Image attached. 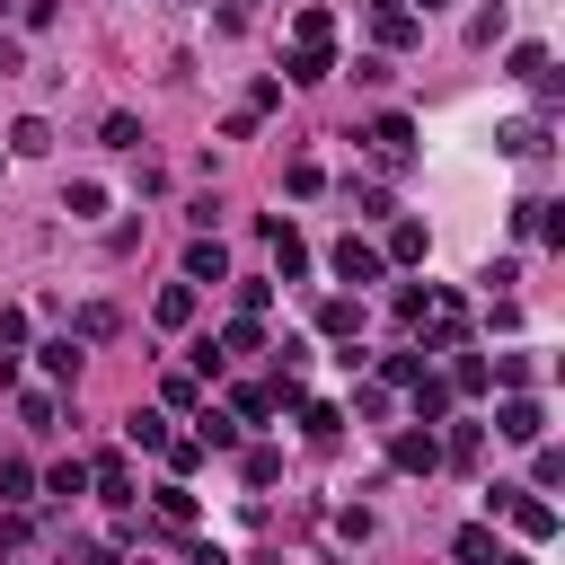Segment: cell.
Here are the masks:
<instances>
[{
	"mask_svg": "<svg viewBox=\"0 0 565 565\" xmlns=\"http://www.w3.org/2000/svg\"><path fill=\"white\" fill-rule=\"evenodd\" d=\"M10 151H18V160H45V151H53V133H45V115H18V124H10Z\"/></svg>",
	"mask_w": 565,
	"mask_h": 565,
	"instance_id": "cell-7",
	"label": "cell"
},
{
	"mask_svg": "<svg viewBox=\"0 0 565 565\" xmlns=\"http://www.w3.org/2000/svg\"><path fill=\"white\" fill-rule=\"evenodd\" d=\"M318 327H327V336H363V301H327Z\"/></svg>",
	"mask_w": 565,
	"mask_h": 565,
	"instance_id": "cell-13",
	"label": "cell"
},
{
	"mask_svg": "<svg viewBox=\"0 0 565 565\" xmlns=\"http://www.w3.org/2000/svg\"><path fill=\"white\" fill-rule=\"evenodd\" d=\"M372 141H380V160H406V151H415V124H406V115H380Z\"/></svg>",
	"mask_w": 565,
	"mask_h": 565,
	"instance_id": "cell-11",
	"label": "cell"
},
{
	"mask_svg": "<svg viewBox=\"0 0 565 565\" xmlns=\"http://www.w3.org/2000/svg\"><path fill=\"white\" fill-rule=\"evenodd\" d=\"M451 548H460V565H494V530H477V522H468Z\"/></svg>",
	"mask_w": 565,
	"mask_h": 565,
	"instance_id": "cell-17",
	"label": "cell"
},
{
	"mask_svg": "<svg viewBox=\"0 0 565 565\" xmlns=\"http://www.w3.org/2000/svg\"><path fill=\"white\" fill-rule=\"evenodd\" d=\"M10 71H18V45H10V36H0V80H10Z\"/></svg>",
	"mask_w": 565,
	"mask_h": 565,
	"instance_id": "cell-28",
	"label": "cell"
},
{
	"mask_svg": "<svg viewBox=\"0 0 565 565\" xmlns=\"http://www.w3.org/2000/svg\"><path fill=\"white\" fill-rule=\"evenodd\" d=\"M18 344H27V318H18L10 301H0V353H18Z\"/></svg>",
	"mask_w": 565,
	"mask_h": 565,
	"instance_id": "cell-27",
	"label": "cell"
},
{
	"mask_svg": "<svg viewBox=\"0 0 565 565\" xmlns=\"http://www.w3.org/2000/svg\"><path fill=\"white\" fill-rule=\"evenodd\" d=\"M124 434H133L141 451H160V442H168V415H133V424H124Z\"/></svg>",
	"mask_w": 565,
	"mask_h": 565,
	"instance_id": "cell-22",
	"label": "cell"
},
{
	"mask_svg": "<svg viewBox=\"0 0 565 565\" xmlns=\"http://www.w3.org/2000/svg\"><path fill=\"white\" fill-rule=\"evenodd\" d=\"M434 10H442V0H424V18H434Z\"/></svg>",
	"mask_w": 565,
	"mask_h": 565,
	"instance_id": "cell-31",
	"label": "cell"
},
{
	"mask_svg": "<svg viewBox=\"0 0 565 565\" xmlns=\"http://www.w3.org/2000/svg\"><path fill=\"white\" fill-rule=\"evenodd\" d=\"M106 336H115V310L89 301V310H80V344H106Z\"/></svg>",
	"mask_w": 565,
	"mask_h": 565,
	"instance_id": "cell-20",
	"label": "cell"
},
{
	"mask_svg": "<svg viewBox=\"0 0 565 565\" xmlns=\"http://www.w3.org/2000/svg\"><path fill=\"white\" fill-rule=\"evenodd\" d=\"M36 363H45L53 380H71V372H80V344H71V336H53V344H36Z\"/></svg>",
	"mask_w": 565,
	"mask_h": 565,
	"instance_id": "cell-12",
	"label": "cell"
},
{
	"mask_svg": "<svg viewBox=\"0 0 565 565\" xmlns=\"http://www.w3.org/2000/svg\"><path fill=\"white\" fill-rule=\"evenodd\" d=\"M380 265H389L380 248H363V239H336V274L353 282V292H363V282H380Z\"/></svg>",
	"mask_w": 565,
	"mask_h": 565,
	"instance_id": "cell-2",
	"label": "cell"
},
{
	"mask_svg": "<svg viewBox=\"0 0 565 565\" xmlns=\"http://www.w3.org/2000/svg\"><path fill=\"white\" fill-rule=\"evenodd\" d=\"M256 344H265L256 318H230V327H222V353H256Z\"/></svg>",
	"mask_w": 565,
	"mask_h": 565,
	"instance_id": "cell-21",
	"label": "cell"
},
{
	"mask_svg": "<svg viewBox=\"0 0 565 565\" xmlns=\"http://www.w3.org/2000/svg\"><path fill=\"white\" fill-rule=\"evenodd\" d=\"M282 71H292V80H327L336 53H327V45H292V62H282Z\"/></svg>",
	"mask_w": 565,
	"mask_h": 565,
	"instance_id": "cell-9",
	"label": "cell"
},
{
	"mask_svg": "<svg viewBox=\"0 0 565 565\" xmlns=\"http://www.w3.org/2000/svg\"><path fill=\"white\" fill-rule=\"evenodd\" d=\"M389 460H398L406 477H434V468H442V442H434V434H398V442H389Z\"/></svg>",
	"mask_w": 565,
	"mask_h": 565,
	"instance_id": "cell-3",
	"label": "cell"
},
{
	"mask_svg": "<svg viewBox=\"0 0 565 565\" xmlns=\"http://www.w3.org/2000/svg\"><path fill=\"white\" fill-rule=\"evenodd\" d=\"M494 565H530V556H494Z\"/></svg>",
	"mask_w": 565,
	"mask_h": 565,
	"instance_id": "cell-30",
	"label": "cell"
},
{
	"mask_svg": "<svg viewBox=\"0 0 565 565\" xmlns=\"http://www.w3.org/2000/svg\"><path fill=\"white\" fill-rule=\"evenodd\" d=\"M415 36H424V27H415V18H406V10H380V45H389V53H406V45H415Z\"/></svg>",
	"mask_w": 565,
	"mask_h": 565,
	"instance_id": "cell-15",
	"label": "cell"
},
{
	"mask_svg": "<svg viewBox=\"0 0 565 565\" xmlns=\"http://www.w3.org/2000/svg\"><path fill=\"white\" fill-rule=\"evenodd\" d=\"M194 318V282H168V292H160V327H186Z\"/></svg>",
	"mask_w": 565,
	"mask_h": 565,
	"instance_id": "cell-14",
	"label": "cell"
},
{
	"mask_svg": "<svg viewBox=\"0 0 565 565\" xmlns=\"http://www.w3.org/2000/svg\"><path fill=\"white\" fill-rule=\"evenodd\" d=\"M548 71V45H513V80H539Z\"/></svg>",
	"mask_w": 565,
	"mask_h": 565,
	"instance_id": "cell-25",
	"label": "cell"
},
{
	"mask_svg": "<svg viewBox=\"0 0 565 565\" xmlns=\"http://www.w3.org/2000/svg\"><path fill=\"white\" fill-rule=\"evenodd\" d=\"M406 389H415V415H424V424H434V415L451 406V380H434V372H415Z\"/></svg>",
	"mask_w": 565,
	"mask_h": 565,
	"instance_id": "cell-8",
	"label": "cell"
},
{
	"mask_svg": "<svg viewBox=\"0 0 565 565\" xmlns=\"http://www.w3.org/2000/svg\"><path fill=\"white\" fill-rule=\"evenodd\" d=\"M194 442H203V451H239V424H230V415H203Z\"/></svg>",
	"mask_w": 565,
	"mask_h": 565,
	"instance_id": "cell-18",
	"label": "cell"
},
{
	"mask_svg": "<svg viewBox=\"0 0 565 565\" xmlns=\"http://www.w3.org/2000/svg\"><path fill=\"white\" fill-rule=\"evenodd\" d=\"M372 10H398V0H372Z\"/></svg>",
	"mask_w": 565,
	"mask_h": 565,
	"instance_id": "cell-32",
	"label": "cell"
},
{
	"mask_svg": "<svg viewBox=\"0 0 565 565\" xmlns=\"http://www.w3.org/2000/svg\"><path fill=\"white\" fill-rule=\"evenodd\" d=\"M504 513L522 522V539H556V504H539V494H530V486L513 494V504H504Z\"/></svg>",
	"mask_w": 565,
	"mask_h": 565,
	"instance_id": "cell-5",
	"label": "cell"
},
{
	"mask_svg": "<svg viewBox=\"0 0 565 565\" xmlns=\"http://www.w3.org/2000/svg\"><path fill=\"white\" fill-rule=\"evenodd\" d=\"M80 486H89V468H80V460H62V468L45 477V494H80Z\"/></svg>",
	"mask_w": 565,
	"mask_h": 565,
	"instance_id": "cell-24",
	"label": "cell"
},
{
	"mask_svg": "<svg viewBox=\"0 0 565 565\" xmlns=\"http://www.w3.org/2000/svg\"><path fill=\"white\" fill-rule=\"evenodd\" d=\"M494 434H504V442H539V434H548L539 398H504V406H494Z\"/></svg>",
	"mask_w": 565,
	"mask_h": 565,
	"instance_id": "cell-1",
	"label": "cell"
},
{
	"mask_svg": "<svg viewBox=\"0 0 565 565\" xmlns=\"http://www.w3.org/2000/svg\"><path fill=\"white\" fill-rule=\"evenodd\" d=\"M504 151H513V160H530V151H548V124H539V115H522V124H504Z\"/></svg>",
	"mask_w": 565,
	"mask_h": 565,
	"instance_id": "cell-10",
	"label": "cell"
},
{
	"mask_svg": "<svg viewBox=\"0 0 565 565\" xmlns=\"http://www.w3.org/2000/svg\"><path fill=\"white\" fill-rule=\"evenodd\" d=\"M186 282H230V256H222V239H194V248H186Z\"/></svg>",
	"mask_w": 565,
	"mask_h": 565,
	"instance_id": "cell-6",
	"label": "cell"
},
{
	"mask_svg": "<svg viewBox=\"0 0 565 565\" xmlns=\"http://www.w3.org/2000/svg\"><path fill=\"white\" fill-rule=\"evenodd\" d=\"M71 212H80V222H98V212H106V186L80 177V186H71Z\"/></svg>",
	"mask_w": 565,
	"mask_h": 565,
	"instance_id": "cell-23",
	"label": "cell"
},
{
	"mask_svg": "<svg viewBox=\"0 0 565 565\" xmlns=\"http://www.w3.org/2000/svg\"><path fill=\"white\" fill-rule=\"evenodd\" d=\"M194 565H230V556H222V548H194Z\"/></svg>",
	"mask_w": 565,
	"mask_h": 565,
	"instance_id": "cell-29",
	"label": "cell"
},
{
	"mask_svg": "<svg viewBox=\"0 0 565 565\" xmlns=\"http://www.w3.org/2000/svg\"><path fill=\"white\" fill-rule=\"evenodd\" d=\"M327 36H336L327 10H301V18H292V45H327Z\"/></svg>",
	"mask_w": 565,
	"mask_h": 565,
	"instance_id": "cell-19",
	"label": "cell"
},
{
	"mask_svg": "<svg viewBox=\"0 0 565 565\" xmlns=\"http://www.w3.org/2000/svg\"><path fill=\"white\" fill-rule=\"evenodd\" d=\"M451 389H468V398L486 389V363H477V353H460V363H451Z\"/></svg>",
	"mask_w": 565,
	"mask_h": 565,
	"instance_id": "cell-26",
	"label": "cell"
},
{
	"mask_svg": "<svg viewBox=\"0 0 565 565\" xmlns=\"http://www.w3.org/2000/svg\"><path fill=\"white\" fill-rule=\"evenodd\" d=\"M89 486H98V494H106V504H115V513H133V468H124V460H115V451H106V460H98V468H89Z\"/></svg>",
	"mask_w": 565,
	"mask_h": 565,
	"instance_id": "cell-4",
	"label": "cell"
},
{
	"mask_svg": "<svg viewBox=\"0 0 565 565\" xmlns=\"http://www.w3.org/2000/svg\"><path fill=\"white\" fill-rule=\"evenodd\" d=\"M389 256H398V265H424V222H398V230H389Z\"/></svg>",
	"mask_w": 565,
	"mask_h": 565,
	"instance_id": "cell-16",
	"label": "cell"
}]
</instances>
